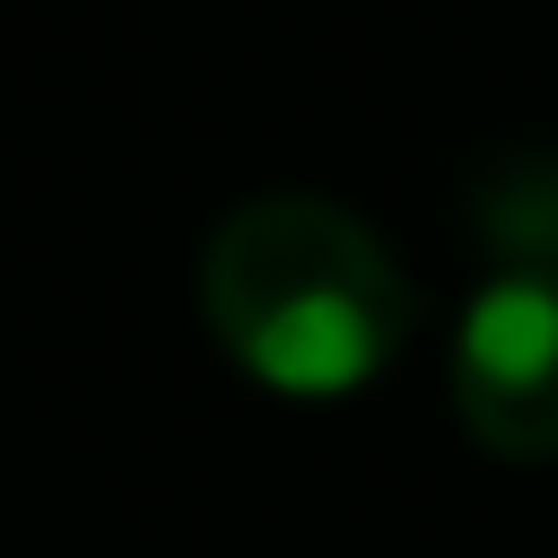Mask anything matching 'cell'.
I'll list each match as a JSON object with an SVG mask.
<instances>
[{
    "mask_svg": "<svg viewBox=\"0 0 558 558\" xmlns=\"http://www.w3.org/2000/svg\"><path fill=\"white\" fill-rule=\"evenodd\" d=\"M201 314L253 384L288 401H340L401 357L410 279L340 201L270 192L218 218L201 244Z\"/></svg>",
    "mask_w": 558,
    "mask_h": 558,
    "instance_id": "cell-1",
    "label": "cell"
},
{
    "mask_svg": "<svg viewBox=\"0 0 558 558\" xmlns=\"http://www.w3.org/2000/svg\"><path fill=\"white\" fill-rule=\"evenodd\" d=\"M471 227L506 270H558V148H514L480 174Z\"/></svg>",
    "mask_w": 558,
    "mask_h": 558,
    "instance_id": "cell-3",
    "label": "cell"
},
{
    "mask_svg": "<svg viewBox=\"0 0 558 558\" xmlns=\"http://www.w3.org/2000/svg\"><path fill=\"white\" fill-rule=\"evenodd\" d=\"M453 410L506 462H558V270H497L453 331Z\"/></svg>",
    "mask_w": 558,
    "mask_h": 558,
    "instance_id": "cell-2",
    "label": "cell"
}]
</instances>
